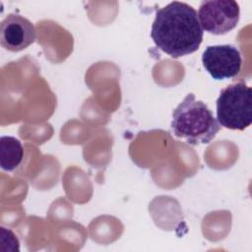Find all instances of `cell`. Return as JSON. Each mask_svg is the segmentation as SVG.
Listing matches in <instances>:
<instances>
[{"mask_svg":"<svg viewBox=\"0 0 252 252\" xmlns=\"http://www.w3.org/2000/svg\"><path fill=\"white\" fill-rule=\"evenodd\" d=\"M203 33L195 9L178 1L157 11L151 30L157 47L172 58L195 52L203 40Z\"/></svg>","mask_w":252,"mask_h":252,"instance_id":"1","label":"cell"},{"mask_svg":"<svg viewBox=\"0 0 252 252\" xmlns=\"http://www.w3.org/2000/svg\"><path fill=\"white\" fill-rule=\"evenodd\" d=\"M174 136L190 145L209 144L220 129L213 112L193 94H188L172 113Z\"/></svg>","mask_w":252,"mask_h":252,"instance_id":"2","label":"cell"},{"mask_svg":"<svg viewBox=\"0 0 252 252\" xmlns=\"http://www.w3.org/2000/svg\"><path fill=\"white\" fill-rule=\"evenodd\" d=\"M217 120L220 126L242 131L252 123V91L245 83L231 84L217 99Z\"/></svg>","mask_w":252,"mask_h":252,"instance_id":"3","label":"cell"},{"mask_svg":"<svg viewBox=\"0 0 252 252\" xmlns=\"http://www.w3.org/2000/svg\"><path fill=\"white\" fill-rule=\"evenodd\" d=\"M200 25L206 32L221 35L233 30L239 21V5L232 0L203 1L198 11Z\"/></svg>","mask_w":252,"mask_h":252,"instance_id":"4","label":"cell"},{"mask_svg":"<svg viewBox=\"0 0 252 252\" xmlns=\"http://www.w3.org/2000/svg\"><path fill=\"white\" fill-rule=\"evenodd\" d=\"M202 63L213 79L224 80L238 75L242 60L234 45H210L203 52Z\"/></svg>","mask_w":252,"mask_h":252,"instance_id":"5","label":"cell"},{"mask_svg":"<svg viewBox=\"0 0 252 252\" xmlns=\"http://www.w3.org/2000/svg\"><path fill=\"white\" fill-rule=\"evenodd\" d=\"M36 31L32 22L18 14H9L0 26V42L5 49L18 52L33 43Z\"/></svg>","mask_w":252,"mask_h":252,"instance_id":"6","label":"cell"},{"mask_svg":"<svg viewBox=\"0 0 252 252\" xmlns=\"http://www.w3.org/2000/svg\"><path fill=\"white\" fill-rule=\"evenodd\" d=\"M24 149L21 142L15 137L2 136L0 138V164L6 171H13L22 162Z\"/></svg>","mask_w":252,"mask_h":252,"instance_id":"7","label":"cell"}]
</instances>
